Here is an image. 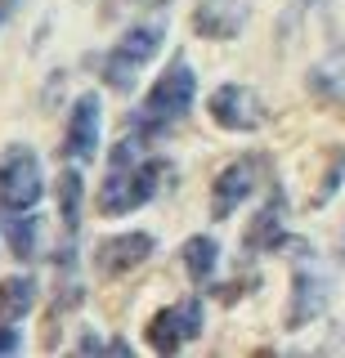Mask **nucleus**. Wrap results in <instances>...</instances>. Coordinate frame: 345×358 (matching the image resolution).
Here are the masks:
<instances>
[{
    "label": "nucleus",
    "instance_id": "obj_1",
    "mask_svg": "<svg viewBox=\"0 0 345 358\" xmlns=\"http://www.w3.org/2000/svg\"><path fill=\"white\" fill-rule=\"evenodd\" d=\"M162 175H166V162L162 157H143V134L135 130L130 139H121L113 148V157H108V179H104V188H99V210H104V215L139 210L143 201H153Z\"/></svg>",
    "mask_w": 345,
    "mask_h": 358
},
{
    "label": "nucleus",
    "instance_id": "obj_2",
    "mask_svg": "<svg viewBox=\"0 0 345 358\" xmlns=\"http://www.w3.org/2000/svg\"><path fill=\"white\" fill-rule=\"evenodd\" d=\"M193 94H197V72L193 63L184 59V54H175L171 67L153 81V90L143 94V103L135 112V130L143 139H157L175 126V121L188 117V108H193Z\"/></svg>",
    "mask_w": 345,
    "mask_h": 358
},
{
    "label": "nucleus",
    "instance_id": "obj_3",
    "mask_svg": "<svg viewBox=\"0 0 345 358\" xmlns=\"http://www.w3.org/2000/svg\"><path fill=\"white\" fill-rule=\"evenodd\" d=\"M166 41V18H153V22H135V27L121 36L113 50L104 54V81L117 90V94H126V90H135V76L143 72V63L153 59V54L162 50Z\"/></svg>",
    "mask_w": 345,
    "mask_h": 358
},
{
    "label": "nucleus",
    "instance_id": "obj_4",
    "mask_svg": "<svg viewBox=\"0 0 345 358\" xmlns=\"http://www.w3.org/2000/svg\"><path fill=\"white\" fill-rule=\"evenodd\" d=\"M45 193V175H41V157L14 143L0 157V210H31Z\"/></svg>",
    "mask_w": 345,
    "mask_h": 358
},
{
    "label": "nucleus",
    "instance_id": "obj_5",
    "mask_svg": "<svg viewBox=\"0 0 345 358\" xmlns=\"http://www.w3.org/2000/svg\"><path fill=\"white\" fill-rule=\"evenodd\" d=\"M99 134H104V103H99L94 90H85V94L72 103L68 134H63V157L76 162V166L94 162L99 157Z\"/></svg>",
    "mask_w": 345,
    "mask_h": 358
},
{
    "label": "nucleus",
    "instance_id": "obj_6",
    "mask_svg": "<svg viewBox=\"0 0 345 358\" xmlns=\"http://www.w3.org/2000/svg\"><path fill=\"white\" fill-rule=\"evenodd\" d=\"M193 336H202V300L197 296H188V300L162 309V313H153V322H148V345L157 354L184 350Z\"/></svg>",
    "mask_w": 345,
    "mask_h": 358
},
{
    "label": "nucleus",
    "instance_id": "obj_7",
    "mask_svg": "<svg viewBox=\"0 0 345 358\" xmlns=\"http://www.w3.org/2000/svg\"><path fill=\"white\" fill-rule=\"evenodd\" d=\"M206 108H211V121H216V126H225V130H238V134H247V130H255V126L265 121L260 94H255L251 85H238V81L220 85L216 94L206 99Z\"/></svg>",
    "mask_w": 345,
    "mask_h": 358
},
{
    "label": "nucleus",
    "instance_id": "obj_8",
    "mask_svg": "<svg viewBox=\"0 0 345 358\" xmlns=\"http://www.w3.org/2000/svg\"><path fill=\"white\" fill-rule=\"evenodd\" d=\"M153 251H157L153 233H117V238H104L94 246V268L104 278H121L130 268H139Z\"/></svg>",
    "mask_w": 345,
    "mask_h": 358
},
{
    "label": "nucleus",
    "instance_id": "obj_9",
    "mask_svg": "<svg viewBox=\"0 0 345 358\" xmlns=\"http://www.w3.org/2000/svg\"><path fill=\"white\" fill-rule=\"evenodd\" d=\"M247 18H251L247 0H202L193 9V31L202 41H233V36H242Z\"/></svg>",
    "mask_w": 345,
    "mask_h": 358
},
{
    "label": "nucleus",
    "instance_id": "obj_10",
    "mask_svg": "<svg viewBox=\"0 0 345 358\" xmlns=\"http://www.w3.org/2000/svg\"><path fill=\"white\" fill-rule=\"evenodd\" d=\"M251 193H255V157H242V162L225 166L211 184V220H229Z\"/></svg>",
    "mask_w": 345,
    "mask_h": 358
},
{
    "label": "nucleus",
    "instance_id": "obj_11",
    "mask_svg": "<svg viewBox=\"0 0 345 358\" xmlns=\"http://www.w3.org/2000/svg\"><path fill=\"white\" fill-rule=\"evenodd\" d=\"M328 309V278L318 268H300L292 278V309H287V327L300 331L305 322H314Z\"/></svg>",
    "mask_w": 345,
    "mask_h": 358
},
{
    "label": "nucleus",
    "instance_id": "obj_12",
    "mask_svg": "<svg viewBox=\"0 0 345 358\" xmlns=\"http://www.w3.org/2000/svg\"><path fill=\"white\" fill-rule=\"evenodd\" d=\"M242 246L255 255V251H278V246H292V238L283 233V197H274L269 206L260 210V215L251 220V229H247V238H242Z\"/></svg>",
    "mask_w": 345,
    "mask_h": 358
},
{
    "label": "nucleus",
    "instance_id": "obj_13",
    "mask_svg": "<svg viewBox=\"0 0 345 358\" xmlns=\"http://www.w3.org/2000/svg\"><path fill=\"white\" fill-rule=\"evenodd\" d=\"M5 238H9V251L14 260H36L41 251V220L31 210H5Z\"/></svg>",
    "mask_w": 345,
    "mask_h": 358
},
{
    "label": "nucleus",
    "instance_id": "obj_14",
    "mask_svg": "<svg viewBox=\"0 0 345 358\" xmlns=\"http://www.w3.org/2000/svg\"><path fill=\"white\" fill-rule=\"evenodd\" d=\"M31 305H36V278L18 273V278H5V282H0V318L5 322L27 318Z\"/></svg>",
    "mask_w": 345,
    "mask_h": 358
},
{
    "label": "nucleus",
    "instance_id": "obj_15",
    "mask_svg": "<svg viewBox=\"0 0 345 358\" xmlns=\"http://www.w3.org/2000/svg\"><path fill=\"white\" fill-rule=\"evenodd\" d=\"M85 179L76 166H68V171L59 175V215H63V233L68 238H76V229H81V193H85Z\"/></svg>",
    "mask_w": 345,
    "mask_h": 358
},
{
    "label": "nucleus",
    "instance_id": "obj_16",
    "mask_svg": "<svg viewBox=\"0 0 345 358\" xmlns=\"http://www.w3.org/2000/svg\"><path fill=\"white\" fill-rule=\"evenodd\" d=\"M216 264H220V242L216 238L197 233V238L184 242V268H188V278H193V282H206V278L216 273Z\"/></svg>",
    "mask_w": 345,
    "mask_h": 358
},
{
    "label": "nucleus",
    "instance_id": "obj_17",
    "mask_svg": "<svg viewBox=\"0 0 345 358\" xmlns=\"http://www.w3.org/2000/svg\"><path fill=\"white\" fill-rule=\"evenodd\" d=\"M341 179H345V148H337V162H332V171L323 175V188H318L314 206H323L328 197H337V193H341Z\"/></svg>",
    "mask_w": 345,
    "mask_h": 358
},
{
    "label": "nucleus",
    "instance_id": "obj_18",
    "mask_svg": "<svg viewBox=\"0 0 345 358\" xmlns=\"http://www.w3.org/2000/svg\"><path fill=\"white\" fill-rule=\"evenodd\" d=\"M18 350H23V341H18V331L5 322V327H0V354H18Z\"/></svg>",
    "mask_w": 345,
    "mask_h": 358
},
{
    "label": "nucleus",
    "instance_id": "obj_19",
    "mask_svg": "<svg viewBox=\"0 0 345 358\" xmlns=\"http://www.w3.org/2000/svg\"><path fill=\"white\" fill-rule=\"evenodd\" d=\"M76 350H81V354H99V350H104V341H99V336H81Z\"/></svg>",
    "mask_w": 345,
    "mask_h": 358
},
{
    "label": "nucleus",
    "instance_id": "obj_20",
    "mask_svg": "<svg viewBox=\"0 0 345 358\" xmlns=\"http://www.w3.org/2000/svg\"><path fill=\"white\" fill-rule=\"evenodd\" d=\"M9 9H14V0H0V22L9 18Z\"/></svg>",
    "mask_w": 345,
    "mask_h": 358
}]
</instances>
